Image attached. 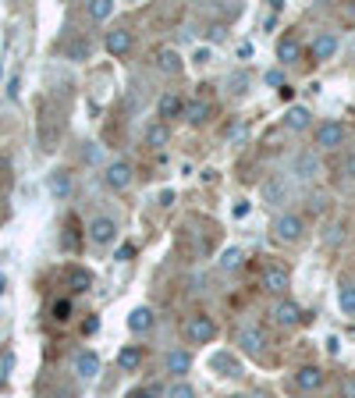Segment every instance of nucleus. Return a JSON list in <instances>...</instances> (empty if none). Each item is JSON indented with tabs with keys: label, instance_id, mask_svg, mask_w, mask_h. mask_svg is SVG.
<instances>
[{
	"label": "nucleus",
	"instance_id": "f257e3e1",
	"mask_svg": "<svg viewBox=\"0 0 355 398\" xmlns=\"http://www.w3.org/2000/svg\"><path fill=\"white\" fill-rule=\"evenodd\" d=\"M103 182H107L111 192H125V189H132V182H135V167H132L128 160H111L107 171H103Z\"/></svg>",
	"mask_w": 355,
	"mask_h": 398
},
{
	"label": "nucleus",
	"instance_id": "f03ea898",
	"mask_svg": "<svg viewBox=\"0 0 355 398\" xmlns=\"http://www.w3.org/2000/svg\"><path fill=\"white\" fill-rule=\"evenodd\" d=\"M312 139H316V146H320V150H341V146H344V139H348V132H344V125H341V121H320V125H316V132H312Z\"/></svg>",
	"mask_w": 355,
	"mask_h": 398
},
{
	"label": "nucleus",
	"instance_id": "7ed1b4c3",
	"mask_svg": "<svg viewBox=\"0 0 355 398\" xmlns=\"http://www.w3.org/2000/svg\"><path fill=\"white\" fill-rule=\"evenodd\" d=\"M185 334H188V341H192V345H210V341L217 338V324H213V316L196 313V316H188Z\"/></svg>",
	"mask_w": 355,
	"mask_h": 398
},
{
	"label": "nucleus",
	"instance_id": "20e7f679",
	"mask_svg": "<svg viewBox=\"0 0 355 398\" xmlns=\"http://www.w3.org/2000/svg\"><path fill=\"white\" fill-rule=\"evenodd\" d=\"M302 231H305V221L298 217V214H277V221H274V238L277 242H298L302 238Z\"/></svg>",
	"mask_w": 355,
	"mask_h": 398
},
{
	"label": "nucleus",
	"instance_id": "39448f33",
	"mask_svg": "<svg viewBox=\"0 0 355 398\" xmlns=\"http://www.w3.org/2000/svg\"><path fill=\"white\" fill-rule=\"evenodd\" d=\"M259 284H263V292H270V295H284V292L291 288V274H288L281 263H266L263 274H259Z\"/></svg>",
	"mask_w": 355,
	"mask_h": 398
},
{
	"label": "nucleus",
	"instance_id": "423d86ee",
	"mask_svg": "<svg viewBox=\"0 0 355 398\" xmlns=\"http://www.w3.org/2000/svg\"><path fill=\"white\" fill-rule=\"evenodd\" d=\"M291 175H295L298 182H312V178H320V153H312V150L295 153V157H291Z\"/></svg>",
	"mask_w": 355,
	"mask_h": 398
},
{
	"label": "nucleus",
	"instance_id": "0eeeda50",
	"mask_svg": "<svg viewBox=\"0 0 355 398\" xmlns=\"http://www.w3.org/2000/svg\"><path fill=\"white\" fill-rule=\"evenodd\" d=\"M103 47H107L111 57H125V54H132V47H135V33H132V29H111V33L103 36Z\"/></svg>",
	"mask_w": 355,
	"mask_h": 398
},
{
	"label": "nucleus",
	"instance_id": "6e6552de",
	"mask_svg": "<svg viewBox=\"0 0 355 398\" xmlns=\"http://www.w3.org/2000/svg\"><path fill=\"white\" fill-rule=\"evenodd\" d=\"M235 341L242 345V352L245 355H252V359H259L263 355V348H266V338H263V331L259 327H238V334H235Z\"/></svg>",
	"mask_w": 355,
	"mask_h": 398
},
{
	"label": "nucleus",
	"instance_id": "1a4fd4ad",
	"mask_svg": "<svg viewBox=\"0 0 355 398\" xmlns=\"http://www.w3.org/2000/svg\"><path fill=\"white\" fill-rule=\"evenodd\" d=\"M118 238V221L114 217H93L89 221V242L93 245H111Z\"/></svg>",
	"mask_w": 355,
	"mask_h": 398
},
{
	"label": "nucleus",
	"instance_id": "9d476101",
	"mask_svg": "<svg viewBox=\"0 0 355 398\" xmlns=\"http://www.w3.org/2000/svg\"><path fill=\"white\" fill-rule=\"evenodd\" d=\"M270 316H274L277 327H295V324L302 320V306H298L295 299H277L274 309H270Z\"/></svg>",
	"mask_w": 355,
	"mask_h": 398
},
{
	"label": "nucleus",
	"instance_id": "9b49d317",
	"mask_svg": "<svg viewBox=\"0 0 355 398\" xmlns=\"http://www.w3.org/2000/svg\"><path fill=\"white\" fill-rule=\"evenodd\" d=\"M259 196H263L266 206H281V203H288V182L281 175H274V178H266L259 185Z\"/></svg>",
	"mask_w": 355,
	"mask_h": 398
},
{
	"label": "nucleus",
	"instance_id": "f8f14e48",
	"mask_svg": "<svg viewBox=\"0 0 355 398\" xmlns=\"http://www.w3.org/2000/svg\"><path fill=\"white\" fill-rule=\"evenodd\" d=\"M164 370H167L174 380H181V377L192 370V352H185V348H171V352L164 355Z\"/></svg>",
	"mask_w": 355,
	"mask_h": 398
},
{
	"label": "nucleus",
	"instance_id": "ddd939ff",
	"mask_svg": "<svg viewBox=\"0 0 355 398\" xmlns=\"http://www.w3.org/2000/svg\"><path fill=\"white\" fill-rule=\"evenodd\" d=\"M185 100L178 96V93H164L160 96V104H157V114H160V121L167 125V121H174V118H185Z\"/></svg>",
	"mask_w": 355,
	"mask_h": 398
},
{
	"label": "nucleus",
	"instance_id": "4468645a",
	"mask_svg": "<svg viewBox=\"0 0 355 398\" xmlns=\"http://www.w3.org/2000/svg\"><path fill=\"white\" fill-rule=\"evenodd\" d=\"M64 284H68L75 295H82V292L93 288V270H86V267H68V270H64Z\"/></svg>",
	"mask_w": 355,
	"mask_h": 398
},
{
	"label": "nucleus",
	"instance_id": "2eb2a0df",
	"mask_svg": "<svg viewBox=\"0 0 355 398\" xmlns=\"http://www.w3.org/2000/svg\"><path fill=\"white\" fill-rule=\"evenodd\" d=\"M181 54H178V47H160L157 50V68L164 72V75H178L181 72Z\"/></svg>",
	"mask_w": 355,
	"mask_h": 398
},
{
	"label": "nucleus",
	"instance_id": "dca6fc26",
	"mask_svg": "<svg viewBox=\"0 0 355 398\" xmlns=\"http://www.w3.org/2000/svg\"><path fill=\"white\" fill-rule=\"evenodd\" d=\"M323 384V370L320 366H298L295 370V387L298 391H316Z\"/></svg>",
	"mask_w": 355,
	"mask_h": 398
},
{
	"label": "nucleus",
	"instance_id": "f3484780",
	"mask_svg": "<svg viewBox=\"0 0 355 398\" xmlns=\"http://www.w3.org/2000/svg\"><path fill=\"white\" fill-rule=\"evenodd\" d=\"M337 54V36L334 33H320L316 40H312V57L316 61H330Z\"/></svg>",
	"mask_w": 355,
	"mask_h": 398
},
{
	"label": "nucleus",
	"instance_id": "a211bd4d",
	"mask_svg": "<svg viewBox=\"0 0 355 398\" xmlns=\"http://www.w3.org/2000/svg\"><path fill=\"white\" fill-rule=\"evenodd\" d=\"M284 128H288V132H305V128H312V114H309L305 107H288Z\"/></svg>",
	"mask_w": 355,
	"mask_h": 398
},
{
	"label": "nucleus",
	"instance_id": "6ab92c4d",
	"mask_svg": "<svg viewBox=\"0 0 355 398\" xmlns=\"http://www.w3.org/2000/svg\"><path fill=\"white\" fill-rule=\"evenodd\" d=\"M142 136H146V146H153V150H164V146L171 143V128H167L164 121H150Z\"/></svg>",
	"mask_w": 355,
	"mask_h": 398
},
{
	"label": "nucleus",
	"instance_id": "aec40b11",
	"mask_svg": "<svg viewBox=\"0 0 355 398\" xmlns=\"http://www.w3.org/2000/svg\"><path fill=\"white\" fill-rule=\"evenodd\" d=\"M75 373H79L82 380H93V377L100 373V355H96V352H79V355H75Z\"/></svg>",
	"mask_w": 355,
	"mask_h": 398
},
{
	"label": "nucleus",
	"instance_id": "412c9836",
	"mask_svg": "<svg viewBox=\"0 0 355 398\" xmlns=\"http://www.w3.org/2000/svg\"><path fill=\"white\" fill-rule=\"evenodd\" d=\"M302 57V43L295 40V36H284L281 43H277V61L281 65H295Z\"/></svg>",
	"mask_w": 355,
	"mask_h": 398
},
{
	"label": "nucleus",
	"instance_id": "4be33fe9",
	"mask_svg": "<svg viewBox=\"0 0 355 398\" xmlns=\"http://www.w3.org/2000/svg\"><path fill=\"white\" fill-rule=\"evenodd\" d=\"M150 327H153V309H150V306H135V309L128 313V331L142 334V331H150Z\"/></svg>",
	"mask_w": 355,
	"mask_h": 398
},
{
	"label": "nucleus",
	"instance_id": "5701e85b",
	"mask_svg": "<svg viewBox=\"0 0 355 398\" xmlns=\"http://www.w3.org/2000/svg\"><path fill=\"white\" fill-rule=\"evenodd\" d=\"M118 366H121L125 373H135V370L142 366V348H139V345H125V348L118 352Z\"/></svg>",
	"mask_w": 355,
	"mask_h": 398
},
{
	"label": "nucleus",
	"instance_id": "b1692460",
	"mask_svg": "<svg viewBox=\"0 0 355 398\" xmlns=\"http://www.w3.org/2000/svg\"><path fill=\"white\" fill-rule=\"evenodd\" d=\"M50 196L54 199H68L72 196V171H54L50 175Z\"/></svg>",
	"mask_w": 355,
	"mask_h": 398
},
{
	"label": "nucleus",
	"instance_id": "393cba45",
	"mask_svg": "<svg viewBox=\"0 0 355 398\" xmlns=\"http://www.w3.org/2000/svg\"><path fill=\"white\" fill-rule=\"evenodd\" d=\"M337 306H341V313H348V316H355V281H341V288H337Z\"/></svg>",
	"mask_w": 355,
	"mask_h": 398
},
{
	"label": "nucleus",
	"instance_id": "a878e982",
	"mask_svg": "<svg viewBox=\"0 0 355 398\" xmlns=\"http://www.w3.org/2000/svg\"><path fill=\"white\" fill-rule=\"evenodd\" d=\"M206 118H210V104H206V100H192V104L185 107V121H188V125L199 128V125H206Z\"/></svg>",
	"mask_w": 355,
	"mask_h": 398
},
{
	"label": "nucleus",
	"instance_id": "bb28decb",
	"mask_svg": "<svg viewBox=\"0 0 355 398\" xmlns=\"http://www.w3.org/2000/svg\"><path fill=\"white\" fill-rule=\"evenodd\" d=\"M220 270H238L242 263H245V249H238V245H227L224 253H220Z\"/></svg>",
	"mask_w": 355,
	"mask_h": 398
},
{
	"label": "nucleus",
	"instance_id": "cd10ccee",
	"mask_svg": "<svg viewBox=\"0 0 355 398\" xmlns=\"http://www.w3.org/2000/svg\"><path fill=\"white\" fill-rule=\"evenodd\" d=\"M114 15V0H93L89 4V18L93 22H107Z\"/></svg>",
	"mask_w": 355,
	"mask_h": 398
},
{
	"label": "nucleus",
	"instance_id": "c85d7f7f",
	"mask_svg": "<svg viewBox=\"0 0 355 398\" xmlns=\"http://www.w3.org/2000/svg\"><path fill=\"white\" fill-rule=\"evenodd\" d=\"M50 316H54L57 324H68V320H72V299H57L54 309H50Z\"/></svg>",
	"mask_w": 355,
	"mask_h": 398
},
{
	"label": "nucleus",
	"instance_id": "c756f323",
	"mask_svg": "<svg viewBox=\"0 0 355 398\" xmlns=\"http://www.w3.org/2000/svg\"><path fill=\"white\" fill-rule=\"evenodd\" d=\"M167 398H196V387L188 380H174L171 391H167Z\"/></svg>",
	"mask_w": 355,
	"mask_h": 398
},
{
	"label": "nucleus",
	"instance_id": "7c9ffc66",
	"mask_svg": "<svg viewBox=\"0 0 355 398\" xmlns=\"http://www.w3.org/2000/svg\"><path fill=\"white\" fill-rule=\"evenodd\" d=\"M68 57H72V61H86V57H89V43H82V40L72 43V47H68Z\"/></svg>",
	"mask_w": 355,
	"mask_h": 398
},
{
	"label": "nucleus",
	"instance_id": "2f4dec72",
	"mask_svg": "<svg viewBox=\"0 0 355 398\" xmlns=\"http://www.w3.org/2000/svg\"><path fill=\"white\" fill-rule=\"evenodd\" d=\"M192 61H196V65H210V61H213V50H210V47H199Z\"/></svg>",
	"mask_w": 355,
	"mask_h": 398
},
{
	"label": "nucleus",
	"instance_id": "473e14b6",
	"mask_svg": "<svg viewBox=\"0 0 355 398\" xmlns=\"http://www.w3.org/2000/svg\"><path fill=\"white\" fill-rule=\"evenodd\" d=\"M125 398H160V394H157L153 387H135V391H128Z\"/></svg>",
	"mask_w": 355,
	"mask_h": 398
},
{
	"label": "nucleus",
	"instance_id": "72a5a7b5",
	"mask_svg": "<svg viewBox=\"0 0 355 398\" xmlns=\"http://www.w3.org/2000/svg\"><path fill=\"white\" fill-rule=\"evenodd\" d=\"M213 11H217V15H224V18H231V15H238L242 8H238V4H217Z\"/></svg>",
	"mask_w": 355,
	"mask_h": 398
},
{
	"label": "nucleus",
	"instance_id": "f704fd0d",
	"mask_svg": "<svg viewBox=\"0 0 355 398\" xmlns=\"http://www.w3.org/2000/svg\"><path fill=\"white\" fill-rule=\"evenodd\" d=\"M341 398H355V377H348V380L341 384Z\"/></svg>",
	"mask_w": 355,
	"mask_h": 398
},
{
	"label": "nucleus",
	"instance_id": "c9c22d12",
	"mask_svg": "<svg viewBox=\"0 0 355 398\" xmlns=\"http://www.w3.org/2000/svg\"><path fill=\"white\" fill-rule=\"evenodd\" d=\"M132 256H135V245H132V242H125V245L118 249V260H132Z\"/></svg>",
	"mask_w": 355,
	"mask_h": 398
},
{
	"label": "nucleus",
	"instance_id": "e433bc0d",
	"mask_svg": "<svg viewBox=\"0 0 355 398\" xmlns=\"http://www.w3.org/2000/svg\"><path fill=\"white\" fill-rule=\"evenodd\" d=\"M344 175H348V178H355V150H351V153H348V160H344Z\"/></svg>",
	"mask_w": 355,
	"mask_h": 398
},
{
	"label": "nucleus",
	"instance_id": "4c0bfd02",
	"mask_svg": "<svg viewBox=\"0 0 355 398\" xmlns=\"http://www.w3.org/2000/svg\"><path fill=\"white\" fill-rule=\"evenodd\" d=\"M93 331H100V320L93 316V320H86V334H93Z\"/></svg>",
	"mask_w": 355,
	"mask_h": 398
},
{
	"label": "nucleus",
	"instance_id": "58836bf2",
	"mask_svg": "<svg viewBox=\"0 0 355 398\" xmlns=\"http://www.w3.org/2000/svg\"><path fill=\"white\" fill-rule=\"evenodd\" d=\"M4 284H8V281H4V274H0V292H4Z\"/></svg>",
	"mask_w": 355,
	"mask_h": 398
},
{
	"label": "nucleus",
	"instance_id": "ea45409f",
	"mask_svg": "<svg viewBox=\"0 0 355 398\" xmlns=\"http://www.w3.org/2000/svg\"><path fill=\"white\" fill-rule=\"evenodd\" d=\"M235 398H242V394H235Z\"/></svg>",
	"mask_w": 355,
	"mask_h": 398
}]
</instances>
